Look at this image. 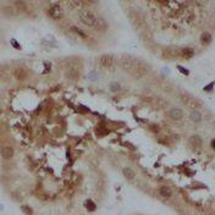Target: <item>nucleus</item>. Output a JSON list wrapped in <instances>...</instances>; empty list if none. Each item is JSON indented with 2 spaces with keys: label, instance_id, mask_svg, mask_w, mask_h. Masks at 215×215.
<instances>
[{
  "label": "nucleus",
  "instance_id": "1",
  "mask_svg": "<svg viewBox=\"0 0 215 215\" xmlns=\"http://www.w3.org/2000/svg\"><path fill=\"white\" fill-rule=\"evenodd\" d=\"M78 17L81 20V22L86 26H89V27H93L94 26V22L97 20V17L94 16V14L91 11V10H81L78 12Z\"/></svg>",
  "mask_w": 215,
  "mask_h": 215
},
{
  "label": "nucleus",
  "instance_id": "2",
  "mask_svg": "<svg viewBox=\"0 0 215 215\" xmlns=\"http://www.w3.org/2000/svg\"><path fill=\"white\" fill-rule=\"evenodd\" d=\"M181 100H182V103H183L186 107L192 108V109H197L198 107L202 105V103H201L196 97H193V95H191V94H188V93H182V94H181Z\"/></svg>",
  "mask_w": 215,
  "mask_h": 215
},
{
  "label": "nucleus",
  "instance_id": "3",
  "mask_svg": "<svg viewBox=\"0 0 215 215\" xmlns=\"http://www.w3.org/2000/svg\"><path fill=\"white\" fill-rule=\"evenodd\" d=\"M116 63V58L114 55H110V54H105V55H102L99 58V65L102 67H105V69H111L114 67Z\"/></svg>",
  "mask_w": 215,
  "mask_h": 215
},
{
  "label": "nucleus",
  "instance_id": "4",
  "mask_svg": "<svg viewBox=\"0 0 215 215\" xmlns=\"http://www.w3.org/2000/svg\"><path fill=\"white\" fill-rule=\"evenodd\" d=\"M49 16L51 17V18H60L61 16H63V9H61V6H59V5H54V6H51L50 9H49Z\"/></svg>",
  "mask_w": 215,
  "mask_h": 215
},
{
  "label": "nucleus",
  "instance_id": "5",
  "mask_svg": "<svg viewBox=\"0 0 215 215\" xmlns=\"http://www.w3.org/2000/svg\"><path fill=\"white\" fill-rule=\"evenodd\" d=\"M93 27H94L97 31H99V32H104V31L108 28V23L104 18H102V17H97V20H95Z\"/></svg>",
  "mask_w": 215,
  "mask_h": 215
},
{
  "label": "nucleus",
  "instance_id": "6",
  "mask_svg": "<svg viewBox=\"0 0 215 215\" xmlns=\"http://www.w3.org/2000/svg\"><path fill=\"white\" fill-rule=\"evenodd\" d=\"M169 115H170V117H171L172 120H181V119L183 117V111H182L181 109H179V108H172V109L170 110Z\"/></svg>",
  "mask_w": 215,
  "mask_h": 215
},
{
  "label": "nucleus",
  "instance_id": "7",
  "mask_svg": "<svg viewBox=\"0 0 215 215\" xmlns=\"http://www.w3.org/2000/svg\"><path fill=\"white\" fill-rule=\"evenodd\" d=\"M1 156L4 158V159H11L12 156H14V149L11 148V147H7V145H5V147H2L1 148Z\"/></svg>",
  "mask_w": 215,
  "mask_h": 215
},
{
  "label": "nucleus",
  "instance_id": "8",
  "mask_svg": "<svg viewBox=\"0 0 215 215\" xmlns=\"http://www.w3.org/2000/svg\"><path fill=\"white\" fill-rule=\"evenodd\" d=\"M120 63H121L122 69H125L126 71H127V70H131V69L133 67V61L130 60V59H127V58H122V60H121Z\"/></svg>",
  "mask_w": 215,
  "mask_h": 215
},
{
  "label": "nucleus",
  "instance_id": "9",
  "mask_svg": "<svg viewBox=\"0 0 215 215\" xmlns=\"http://www.w3.org/2000/svg\"><path fill=\"white\" fill-rule=\"evenodd\" d=\"M189 117H191V120H192L193 122H201V121H202V114H201L198 110H193V111L191 112Z\"/></svg>",
  "mask_w": 215,
  "mask_h": 215
},
{
  "label": "nucleus",
  "instance_id": "10",
  "mask_svg": "<svg viewBox=\"0 0 215 215\" xmlns=\"http://www.w3.org/2000/svg\"><path fill=\"white\" fill-rule=\"evenodd\" d=\"M122 172H124L125 177L128 179V180H133L135 177H136V174H135V171H133L131 168H124Z\"/></svg>",
  "mask_w": 215,
  "mask_h": 215
},
{
  "label": "nucleus",
  "instance_id": "11",
  "mask_svg": "<svg viewBox=\"0 0 215 215\" xmlns=\"http://www.w3.org/2000/svg\"><path fill=\"white\" fill-rule=\"evenodd\" d=\"M212 40H213V37H212V34L209 32H204L201 36V43L202 44H209Z\"/></svg>",
  "mask_w": 215,
  "mask_h": 215
},
{
  "label": "nucleus",
  "instance_id": "12",
  "mask_svg": "<svg viewBox=\"0 0 215 215\" xmlns=\"http://www.w3.org/2000/svg\"><path fill=\"white\" fill-rule=\"evenodd\" d=\"M159 193H160V196L164 197V198H170L171 194H172V192H171V189H170L169 187H161L160 191H159Z\"/></svg>",
  "mask_w": 215,
  "mask_h": 215
},
{
  "label": "nucleus",
  "instance_id": "13",
  "mask_svg": "<svg viewBox=\"0 0 215 215\" xmlns=\"http://www.w3.org/2000/svg\"><path fill=\"white\" fill-rule=\"evenodd\" d=\"M189 142H191V144H192L194 148H199V147L202 145V140H201L199 136H192Z\"/></svg>",
  "mask_w": 215,
  "mask_h": 215
},
{
  "label": "nucleus",
  "instance_id": "14",
  "mask_svg": "<svg viewBox=\"0 0 215 215\" xmlns=\"http://www.w3.org/2000/svg\"><path fill=\"white\" fill-rule=\"evenodd\" d=\"M86 207H87V209H88L89 212H94V210H95V204H94L92 201H87V202H86Z\"/></svg>",
  "mask_w": 215,
  "mask_h": 215
},
{
  "label": "nucleus",
  "instance_id": "15",
  "mask_svg": "<svg viewBox=\"0 0 215 215\" xmlns=\"http://www.w3.org/2000/svg\"><path fill=\"white\" fill-rule=\"evenodd\" d=\"M110 89H111V92H117V91H120V84L116 82H112V83H110Z\"/></svg>",
  "mask_w": 215,
  "mask_h": 215
},
{
  "label": "nucleus",
  "instance_id": "16",
  "mask_svg": "<svg viewBox=\"0 0 215 215\" xmlns=\"http://www.w3.org/2000/svg\"><path fill=\"white\" fill-rule=\"evenodd\" d=\"M182 54H183V56H192L193 55V50L192 49H183L182 50Z\"/></svg>",
  "mask_w": 215,
  "mask_h": 215
},
{
  "label": "nucleus",
  "instance_id": "17",
  "mask_svg": "<svg viewBox=\"0 0 215 215\" xmlns=\"http://www.w3.org/2000/svg\"><path fill=\"white\" fill-rule=\"evenodd\" d=\"M22 210H23V213H25L26 215H32V213H33V212H32V209H31V208H28L27 205H23V207H22Z\"/></svg>",
  "mask_w": 215,
  "mask_h": 215
},
{
  "label": "nucleus",
  "instance_id": "18",
  "mask_svg": "<svg viewBox=\"0 0 215 215\" xmlns=\"http://www.w3.org/2000/svg\"><path fill=\"white\" fill-rule=\"evenodd\" d=\"M212 147H213V149L215 150V140H213V141H212Z\"/></svg>",
  "mask_w": 215,
  "mask_h": 215
}]
</instances>
